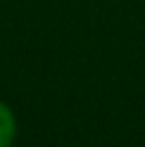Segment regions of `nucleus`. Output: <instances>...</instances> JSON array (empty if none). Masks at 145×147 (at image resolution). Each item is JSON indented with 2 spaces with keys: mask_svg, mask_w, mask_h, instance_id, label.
Returning a JSON list of instances; mask_svg holds the SVG:
<instances>
[{
  "mask_svg": "<svg viewBox=\"0 0 145 147\" xmlns=\"http://www.w3.org/2000/svg\"><path fill=\"white\" fill-rule=\"evenodd\" d=\"M17 136V119L13 109L0 100V147H13Z\"/></svg>",
  "mask_w": 145,
  "mask_h": 147,
  "instance_id": "1",
  "label": "nucleus"
}]
</instances>
